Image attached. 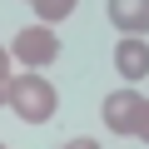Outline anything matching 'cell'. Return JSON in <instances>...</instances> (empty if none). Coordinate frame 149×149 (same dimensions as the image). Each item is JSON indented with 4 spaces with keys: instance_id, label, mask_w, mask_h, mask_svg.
<instances>
[{
    "instance_id": "6da1fadb",
    "label": "cell",
    "mask_w": 149,
    "mask_h": 149,
    "mask_svg": "<svg viewBox=\"0 0 149 149\" xmlns=\"http://www.w3.org/2000/svg\"><path fill=\"white\" fill-rule=\"evenodd\" d=\"M10 109H15L25 124H45V119H55L60 95H55V85L45 80V74L25 70V74H10Z\"/></svg>"
},
{
    "instance_id": "7a4b0ae2",
    "label": "cell",
    "mask_w": 149,
    "mask_h": 149,
    "mask_svg": "<svg viewBox=\"0 0 149 149\" xmlns=\"http://www.w3.org/2000/svg\"><path fill=\"white\" fill-rule=\"evenodd\" d=\"M10 60H20L25 70H45V65H55L60 60V35L50 30V25H25V30H15V40H10Z\"/></svg>"
},
{
    "instance_id": "3957f363",
    "label": "cell",
    "mask_w": 149,
    "mask_h": 149,
    "mask_svg": "<svg viewBox=\"0 0 149 149\" xmlns=\"http://www.w3.org/2000/svg\"><path fill=\"white\" fill-rule=\"evenodd\" d=\"M109 25L119 30V35H139L144 40V30H149V0H109Z\"/></svg>"
},
{
    "instance_id": "277c9868",
    "label": "cell",
    "mask_w": 149,
    "mask_h": 149,
    "mask_svg": "<svg viewBox=\"0 0 149 149\" xmlns=\"http://www.w3.org/2000/svg\"><path fill=\"white\" fill-rule=\"evenodd\" d=\"M114 70L124 74L129 85H134V80H144V74H149V45H144L139 35H124V40L114 45Z\"/></svg>"
},
{
    "instance_id": "5b68a950",
    "label": "cell",
    "mask_w": 149,
    "mask_h": 149,
    "mask_svg": "<svg viewBox=\"0 0 149 149\" xmlns=\"http://www.w3.org/2000/svg\"><path fill=\"white\" fill-rule=\"evenodd\" d=\"M139 100H144V95H134L129 85L114 90V95H104V124H109L114 134H129V129H134V114H139Z\"/></svg>"
},
{
    "instance_id": "8992f818",
    "label": "cell",
    "mask_w": 149,
    "mask_h": 149,
    "mask_svg": "<svg viewBox=\"0 0 149 149\" xmlns=\"http://www.w3.org/2000/svg\"><path fill=\"white\" fill-rule=\"evenodd\" d=\"M30 5H35V20L55 30V25H60V20H65L74 5H80V0H30Z\"/></svg>"
},
{
    "instance_id": "52a82bcc",
    "label": "cell",
    "mask_w": 149,
    "mask_h": 149,
    "mask_svg": "<svg viewBox=\"0 0 149 149\" xmlns=\"http://www.w3.org/2000/svg\"><path fill=\"white\" fill-rule=\"evenodd\" d=\"M129 134L149 144V100H139V114H134V129H129Z\"/></svg>"
},
{
    "instance_id": "ba28073f",
    "label": "cell",
    "mask_w": 149,
    "mask_h": 149,
    "mask_svg": "<svg viewBox=\"0 0 149 149\" xmlns=\"http://www.w3.org/2000/svg\"><path fill=\"white\" fill-rule=\"evenodd\" d=\"M60 149H104V144H100V139H90V134H80V139H65Z\"/></svg>"
},
{
    "instance_id": "9c48e42d",
    "label": "cell",
    "mask_w": 149,
    "mask_h": 149,
    "mask_svg": "<svg viewBox=\"0 0 149 149\" xmlns=\"http://www.w3.org/2000/svg\"><path fill=\"white\" fill-rule=\"evenodd\" d=\"M5 80H10V50L0 45V85H5Z\"/></svg>"
},
{
    "instance_id": "30bf717a",
    "label": "cell",
    "mask_w": 149,
    "mask_h": 149,
    "mask_svg": "<svg viewBox=\"0 0 149 149\" xmlns=\"http://www.w3.org/2000/svg\"><path fill=\"white\" fill-rule=\"evenodd\" d=\"M0 104H10V80H5V85H0Z\"/></svg>"
},
{
    "instance_id": "8fae6325",
    "label": "cell",
    "mask_w": 149,
    "mask_h": 149,
    "mask_svg": "<svg viewBox=\"0 0 149 149\" xmlns=\"http://www.w3.org/2000/svg\"><path fill=\"white\" fill-rule=\"evenodd\" d=\"M0 149H5V144H0Z\"/></svg>"
}]
</instances>
